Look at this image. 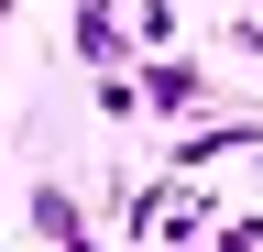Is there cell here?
Masks as SVG:
<instances>
[{"instance_id": "obj_3", "label": "cell", "mask_w": 263, "mask_h": 252, "mask_svg": "<svg viewBox=\"0 0 263 252\" xmlns=\"http://www.w3.org/2000/svg\"><path fill=\"white\" fill-rule=\"evenodd\" d=\"M77 66H88V77H132V33H121V0H77Z\"/></svg>"}, {"instance_id": "obj_4", "label": "cell", "mask_w": 263, "mask_h": 252, "mask_svg": "<svg viewBox=\"0 0 263 252\" xmlns=\"http://www.w3.org/2000/svg\"><path fill=\"white\" fill-rule=\"evenodd\" d=\"M33 230H44V252H110V241H99V219L66 198V186H33Z\"/></svg>"}, {"instance_id": "obj_2", "label": "cell", "mask_w": 263, "mask_h": 252, "mask_svg": "<svg viewBox=\"0 0 263 252\" xmlns=\"http://www.w3.org/2000/svg\"><path fill=\"white\" fill-rule=\"evenodd\" d=\"M252 143H263V121H230V110H219V121H186V132L164 143V176H186V165H219V153H252Z\"/></svg>"}, {"instance_id": "obj_5", "label": "cell", "mask_w": 263, "mask_h": 252, "mask_svg": "<svg viewBox=\"0 0 263 252\" xmlns=\"http://www.w3.org/2000/svg\"><path fill=\"white\" fill-rule=\"evenodd\" d=\"M143 44H154V55L176 44V0H143Z\"/></svg>"}, {"instance_id": "obj_1", "label": "cell", "mask_w": 263, "mask_h": 252, "mask_svg": "<svg viewBox=\"0 0 263 252\" xmlns=\"http://www.w3.org/2000/svg\"><path fill=\"white\" fill-rule=\"evenodd\" d=\"M143 110H164V121H209V99H219V77L197 66V55H143Z\"/></svg>"}, {"instance_id": "obj_7", "label": "cell", "mask_w": 263, "mask_h": 252, "mask_svg": "<svg viewBox=\"0 0 263 252\" xmlns=\"http://www.w3.org/2000/svg\"><path fill=\"white\" fill-rule=\"evenodd\" d=\"M252 165H263V143H252Z\"/></svg>"}, {"instance_id": "obj_6", "label": "cell", "mask_w": 263, "mask_h": 252, "mask_svg": "<svg viewBox=\"0 0 263 252\" xmlns=\"http://www.w3.org/2000/svg\"><path fill=\"white\" fill-rule=\"evenodd\" d=\"M230 44H241V55H263V22H252V11H241V22H230Z\"/></svg>"}]
</instances>
